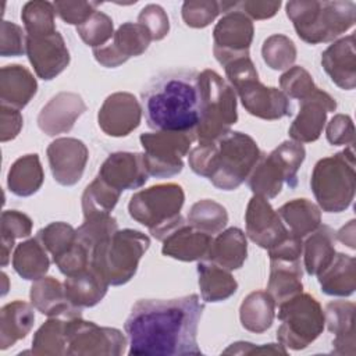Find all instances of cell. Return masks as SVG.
Returning <instances> with one entry per match:
<instances>
[{
  "label": "cell",
  "instance_id": "2e32d148",
  "mask_svg": "<svg viewBox=\"0 0 356 356\" xmlns=\"http://www.w3.org/2000/svg\"><path fill=\"white\" fill-rule=\"evenodd\" d=\"M152 42L149 31L138 22H124L114 32L113 40L93 49L95 60L107 68H115L131 57L143 54Z\"/></svg>",
  "mask_w": 356,
  "mask_h": 356
},
{
  "label": "cell",
  "instance_id": "94428289",
  "mask_svg": "<svg viewBox=\"0 0 356 356\" xmlns=\"http://www.w3.org/2000/svg\"><path fill=\"white\" fill-rule=\"evenodd\" d=\"M1 275H3V278H4V282H7V275L4 274V273H1ZM7 292V285H4V289H3V295Z\"/></svg>",
  "mask_w": 356,
  "mask_h": 356
},
{
  "label": "cell",
  "instance_id": "5b68a950",
  "mask_svg": "<svg viewBox=\"0 0 356 356\" xmlns=\"http://www.w3.org/2000/svg\"><path fill=\"white\" fill-rule=\"evenodd\" d=\"M149 246L150 239L143 232L131 228L117 229L93 248L90 267L108 285H124L134 278Z\"/></svg>",
  "mask_w": 356,
  "mask_h": 356
},
{
  "label": "cell",
  "instance_id": "816d5d0a",
  "mask_svg": "<svg viewBox=\"0 0 356 356\" xmlns=\"http://www.w3.org/2000/svg\"><path fill=\"white\" fill-rule=\"evenodd\" d=\"M138 24L149 31L152 40H161L170 32L168 15L159 4L145 6L138 15Z\"/></svg>",
  "mask_w": 356,
  "mask_h": 356
},
{
  "label": "cell",
  "instance_id": "ba28073f",
  "mask_svg": "<svg viewBox=\"0 0 356 356\" xmlns=\"http://www.w3.org/2000/svg\"><path fill=\"white\" fill-rule=\"evenodd\" d=\"M200 92V120L196 127L199 143L213 142L238 121L236 93L234 88L216 71L204 70L197 76Z\"/></svg>",
  "mask_w": 356,
  "mask_h": 356
},
{
  "label": "cell",
  "instance_id": "484cf974",
  "mask_svg": "<svg viewBox=\"0 0 356 356\" xmlns=\"http://www.w3.org/2000/svg\"><path fill=\"white\" fill-rule=\"evenodd\" d=\"M355 310L353 302L332 300L327 303L324 318L330 332L335 334L332 341V353L355 355Z\"/></svg>",
  "mask_w": 356,
  "mask_h": 356
},
{
  "label": "cell",
  "instance_id": "52a82bcc",
  "mask_svg": "<svg viewBox=\"0 0 356 356\" xmlns=\"http://www.w3.org/2000/svg\"><path fill=\"white\" fill-rule=\"evenodd\" d=\"M184 202L185 193L181 185L157 184L134 193L128 211L136 222L147 227L156 239L163 241L174 228L185 222L179 213Z\"/></svg>",
  "mask_w": 356,
  "mask_h": 356
},
{
  "label": "cell",
  "instance_id": "d6a6232c",
  "mask_svg": "<svg viewBox=\"0 0 356 356\" xmlns=\"http://www.w3.org/2000/svg\"><path fill=\"white\" fill-rule=\"evenodd\" d=\"M108 284L92 267L85 271L67 277L64 289L68 300L76 307H93L107 293Z\"/></svg>",
  "mask_w": 356,
  "mask_h": 356
},
{
  "label": "cell",
  "instance_id": "d6986e66",
  "mask_svg": "<svg viewBox=\"0 0 356 356\" xmlns=\"http://www.w3.org/2000/svg\"><path fill=\"white\" fill-rule=\"evenodd\" d=\"M335 108V99L320 88L306 99L299 100V113L288 129L291 139L299 143L317 140L325 125L327 114Z\"/></svg>",
  "mask_w": 356,
  "mask_h": 356
},
{
  "label": "cell",
  "instance_id": "b9f144b4",
  "mask_svg": "<svg viewBox=\"0 0 356 356\" xmlns=\"http://www.w3.org/2000/svg\"><path fill=\"white\" fill-rule=\"evenodd\" d=\"M32 232V220L18 210H4L1 213L0 234H1V266L6 267L10 261L11 249L18 238H26Z\"/></svg>",
  "mask_w": 356,
  "mask_h": 356
},
{
  "label": "cell",
  "instance_id": "f6af8a7d",
  "mask_svg": "<svg viewBox=\"0 0 356 356\" xmlns=\"http://www.w3.org/2000/svg\"><path fill=\"white\" fill-rule=\"evenodd\" d=\"M117 229V220L111 214H93L85 217L82 225L76 228V239L85 245L92 254L93 248Z\"/></svg>",
  "mask_w": 356,
  "mask_h": 356
},
{
  "label": "cell",
  "instance_id": "11a10c76",
  "mask_svg": "<svg viewBox=\"0 0 356 356\" xmlns=\"http://www.w3.org/2000/svg\"><path fill=\"white\" fill-rule=\"evenodd\" d=\"M325 136L331 145L352 146L355 142V125L352 118L346 114H335L327 124Z\"/></svg>",
  "mask_w": 356,
  "mask_h": 356
},
{
  "label": "cell",
  "instance_id": "74e56055",
  "mask_svg": "<svg viewBox=\"0 0 356 356\" xmlns=\"http://www.w3.org/2000/svg\"><path fill=\"white\" fill-rule=\"evenodd\" d=\"M13 267L24 280L36 281L44 277L50 267L46 248L38 238L18 243L13 253Z\"/></svg>",
  "mask_w": 356,
  "mask_h": 356
},
{
  "label": "cell",
  "instance_id": "7402d4cb",
  "mask_svg": "<svg viewBox=\"0 0 356 356\" xmlns=\"http://www.w3.org/2000/svg\"><path fill=\"white\" fill-rule=\"evenodd\" d=\"M85 111L86 104L78 93L60 92L42 107L38 115V127L49 136L67 134Z\"/></svg>",
  "mask_w": 356,
  "mask_h": 356
},
{
  "label": "cell",
  "instance_id": "d4e9b609",
  "mask_svg": "<svg viewBox=\"0 0 356 356\" xmlns=\"http://www.w3.org/2000/svg\"><path fill=\"white\" fill-rule=\"evenodd\" d=\"M32 306L47 317H78L82 316V309L74 306L61 284L54 277H42L36 280L29 292Z\"/></svg>",
  "mask_w": 356,
  "mask_h": 356
},
{
  "label": "cell",
  "instance_id": "30bf717a",
  "mask_svg": "<svg viewBox=\"0 0 356 356\" xmlns=\"http://www.w3.org/2000/svg\"><path fill=\"white\" fill-rule=\"evenodd\" d=\"M277 339L285 348L300 350L314 342L324 330L325 318L318 300L310 293H298L278 303Z\"/></svg>",
  "mask_w": 356,
  "mask_h": 356
},
{
  "label": "cell",
  "instance_id": "83f0119b",
  "mask_svg": "<svg viewBox=\"0 0 356 356\" xmlns=\"http://www.w3.org/2000/svg\"><path fill=\"white\" fill-rule=\"evenodd\" d=\"M248 257V241L242 229L231 227L218 232L213 239L206 260L216 263L225 270H238Z\"/></svg>",
  "mask_w": 356,
  "mask_h": 356
},
{
  "label": "cell",
  "instance_id": "8fae6325",
  "mask_svg": "<svg viewBox=\"0 0 356 356\" xmlns=\"http://www.w3.org/2000/svg\"><path fill=\"white\" fill-rule=\"evenodd\" d=\"M140 145L149 175L170 178L184 168V156L196 140V131H156L142 134Z\"/></svg>",
  "mask_w": 356,
  "mask_h": 356
},
{
  "label": "cell",
  "instance_id": "ac0fdd59",
  "mask_svg": "<svg viewBox=\"0 0 356 356\" xmlns=\"http://www.w3.org/2000/svg\"><path fill=\"white\" fill-rule=\"evenodd\" d=\"M142 104L129 92H115L106 97L99 113L100 129L114 138L129 135L140 124Z\"/></svg>",
  "mask_w": 356,
  "mask_h": 356
},
{
  "label": "cell",
  "instance_id": "4dcf8cb0",
  "mask_svg": "<svg viewBox=\"0 0 356 356\" xmlns=\"http://www.w3.org/2000/svg\"><path fill=\"white\" fill-rule=\"evenodd\" d=\"M303 291L300 260L270 259V278L267 292L275 303H281Z\"/></svg>",
  "mask_w": 356,
  "mask_h": 356
},
{
  "label": "cell",
  "instance_id": "44dd1931",
  "mask_svg": "<svg viewBox=\"0 0 356 356\" xmlns=\"http://www.w3.org/2000/svg\"><path fill=\"white\" fill-rule=\"evenodd\" d=\"M97 177L114 189L122 192L145 185L149 172L143 153L115 152L103 161Z\"/></svg>",
  "mask_w": 356,
  "mask_h": 356
},
{
  "label": "cell",
  "instance_id": "7c38bea8",
  "mask_svg": "<svg viewBox=\"0 0 356 356\" xmlns=\"http://www.w3.org/2000/svg\"><path fill=\"white\" fill-rule=\"evenodd\" d=\"M220 10L224 15L213 31V54L225 67L239 57L249 56L254 28L252 19L236 8V1H222L220 3Z\"/></svg>",
  "mask_w": 356,
  "mask_h": 356
},
{
  "label": "cell",
  "instance_id": "91938a15",
  "mask_svg": "<svg viewBox=\"0 0 356 356\" xmlns=\"http://www.w3.org/2000/svg\"><path fill=\"white\" fill-rule=\"evenodd\" d=\"M337 239L349 246L350 249H355V220H350L348 225L342 227L337 234Z\"/></svg>",
  "mask_w": 356,
  "mask_h": 356
},
{
  "label": "cell",
  "instance_id": "8d00e7d4",
  "mask_svg": "<svg viewBox=\"0 0 356 356\" xmlns=\"http://www.w3.org/2000/svg\"><path fill=\"white\" fill-rule=\"evenodd\" d=\"M278 216L291 234L305 238L321 225V210L309 199H293L278 209Z\"/></svg>",
  "mask_w": 356,
  "mask_h": 356
},
{
  "label": "cell",
  "instance_id": "f907efd6",
  "mask_svg": "<svg viewBox=\"0 0 356 356\" xmlns=\"http://www.w3.org/2000/svg\"><path fill=\"white\" fill-rule=\"evenodd\" d=\"M53 261L65 277H71L90 267V252L76 239L68 250L54 257Z\"/></svg>",
  "mask_w": 356,
  "mask_h": 356
},
{
  "label": "cell",
  "instance_id": "ee69618b",
  "mask_svg": "<svg viewBox=\"0 0 356 356\" xmlns=\"http://www.w3.org/2000/svg\"><path fill=\"white\" fill-rule=\"evenodd\" d=\"M261 56L271 70H288L296 60V46L288 36L275 33L263 42Z\"/></svg>",
  "mask_w": 356,
  "mask_h": 356
},
{
  "label": "cell",
  "instance_id": "680465c9",
  "mask_svg": "<svg viewBox=\"0 0 356 356\" xmlns=\"http://www.w3.org/2000/svg\"><path fill=\"white\" fill-rule=\"evenodd\" d=\"M222 353H235V355H253V353H281L286 355V349L282 345L266 343L256 346L250 342H235L231 343Z\"/></svg>",
  "mask_w": 356,
  "mask_h": 356
},
{
  "label": "cell",
  "instance_id": "836d02e7",
  "mask_svg": "<svg viewBox=\"0 0 356 356\" xmlns=\"http://www.w3.org/2000/svg\"><path fill=\"white\" fill-rule=\"evenodd\" d=\"M275 300L267 291H253L241 303L239 320L245 330L263 334L274 321Z\"/></svg>",
  "mask_w": 356,
  "mask_h": 356
},
{
  "label": "cell",
  "instance_id": "8992f818",
  "mask_svg": "<svg viewBox=\"0 0 356 356\" xmlns=\"http://www.w3.org/2000/svg\"><path fill=\"white\" fill-rule=\"evenodd\" d=\"M310 186L320 210L345 211L352 204L356 191L353 147L320 159L313 168Z\"/></svg>",
  "mask_w": 356,
  "mask_h": 356
},
{
  "label": "cell",
  "instance_id": "cb8c5ba5",
  "mask_svg": "<svg viewBox=\"0 0 356 356\" xmlns=\"http://www.w3.org/2000/svg\"><path fill=\"white\" fill-rule=\"evenodd\" d=\"M161 242V253L164 256L181 261H196L206 257L213 238L185 221L174 228Z\"/></svg>",
  "mask_w": 356,
  "mask_h": 356
},
{
  "label": "cell",
  "instance_id": "ffe728a7",
  "mask_svg": "<svg viewBox=\"0 0 356 356\" xmlns=\"http://www.w3.org/2000/svg\"><path fill=\"white\" fill-rule=\"evenodd\" d=\"M26 56L35 74L51 81L70 64V51L60 32L43 36H26Z\"/></svg>",
  "mask_w": 356,
  "mask_h": 356
},
{
  "label": "cell",
  "instance_id": "f546056e",
  "mask_svg": "<svg viewBox=\"0 0 356 356\" xmlns=\"http://www.w3.org/2000/svg\"><path fill=\"white\" fill-rule=\"evenodd\" d=\"M35 323L32 306L24 300H14L0 310V349L6 350L25 338Z\"/></svg>",
  "mask_w": 356,
  "mask_h": 356
},
{
  "label": "cell",
  "instance_id": "4316f807",
  "mask_svg": "<svg viewBox=\"0 0 356 356\" xmlns=\"http://www.w3.org/2000/svg\"><path fill=\"white\" fill-rule=\"evenodd\" d=\"M38 92V82L32 72L19 64L4 65L0 71L1 104L24 108Z\"/></svg>",
  "mask_w": 356,
  "mask_h": 356
},
{
  "label": "cell",
  "instance_id": "6da1fadb",
  "mask_svg": "<svg viewBox=\"0 0 356 356\" xmlns=\"http://www.w3.org/2000/svg\"><path fill=\"white\" fill-rule=\"evenodd\" d=\"M204 310L199 295L174 299H139L125 320L128 355L186 356L202 355L197 327Z\"/></svg>",
  "mask_w": 356,
  "mask_h": 356
},
{
  "label": "cell",
  "instance_id": "7bdbcfd3",
  "mask_svg": "<svg viewBox=\"0 0 356 356\" xmlns=\"http://www.w3.org/2000/svg\"><path fill=\"white\" fill-rule=\"evenodd\" d=\"M56 10L53 3L33 0L24 4L21 19L25 26L26 36H43L56 32L54 22Z\"/></svg>",
  "mask_w": 356,
  "mask_h": 356
},
{
  "label": "cell",
  "instance_id": "e575fe53",
  "mask_svg": "<svg viewBox=\"0 0 356 356\" xmlns=\"http://www.w3.org/2000/svg\"><path fill=\"white\" fill-rule=\"evenodd\" d=\"M303 263L309 275L321 273L335 256V232L328 225H320L303 242Z\"/></svg>",
  "mask_w": 356,
  "mask_h": 356
},
{
  "label": "cell",
  "instance_id": "d590c367",
  "mask_svg": "<svg viewBox=\"0 0 356 356\" xmlns=\"http://www.w3.org/2000/svg\"><path fill=\"white\" fill-rule=\"evenodd\" d=\"M44 179V172L36 153L25 154L17 159L7 174L8 189L21 197L36 193Z\"/></svg>",
  "mask_w": 356,
  "mask_h": 356
},
{
  "label": "cell",
  "instance_id": "c3c4849f",
  "mask_svg": "<svg viewBox=\"0 0 356 356\" xmlns=\"http://www.w3.org/2000/svg\"><path fill=\"white\" fill-rule=\"evenodd\" d=\"M281 90L289 99H306L310 96L318 86H316L313 76L309 71L300 65H292L280 76Z\"/></svg>",
  "mask_w": 356,
  "mask_h": 356
},
{
  "label": "cell",
  "instance_id": "277c9868",
  "mask_svg": "<svg viewBox=\"0 0 356 356\" xmlns=\"http://www.w3.org/2000/svg\"><path fill=\"white\" fill-rule=\"evenodd\" d=\"M285 10L296 35L309 44L332 42L356 21V4L350 0H292Z\"/></svg>",
  "mask_w": 356,
  "mask_h": 356
},
{
  "label": "cell",
  "instance_id": "7dc6e473",
  "mask_svg": "<svg viewBox=\"0 0 356 356\" xmlns=\"http://www.w3.org/2000/svg\"><path fill=\"white\" fill-rule=\"evenodd\" d=\"M76 33L88 46L96 49L104 46L114 36V24L107 14L96 11L88 21L76 26Z\"/></svg>",
  "mask_w": 356,
  "mask_h": 356
},
{
  "label": "cell",
  "instance_id": "7a4b0ae2",
  "mask_svg": "<svg viewBox=\"0 0 356 356\" xmlns=\"http://www.w3.org/2000/svg\"><path fill=\"white\" fill-rule=\"evenodd\" d=\"M199 72L172 70L154 76L142 92V111L156 131H196L200 120Z\"/></svg>",
  "mask_w": 356,
  "mask_h": 356
},
{
  "label": "cell",
  "instance_id": "9c48e42d",
  "mask_svg": "<svg viewBox=\"0 0 356 356\" xmlns=\"http://www.w3.org/2000/svg\"><path fill=\"white\" fill-rule=\"evenodd\" d=\"M305 156L303 145L295 140H285L270 154H263L248 177V185L253 195L273 199L281 192L284 184L295 188L298 185V170Z\"/></svg>",
  "mask_w": 356,
  "mask_h": 356
},
{
  "label": "cell",
  "instance_id": "5bb4252c",
  "mask_svg": "<svg viewBox=\"0 0 356 356\" xmlns=\"http://www.w3.org/2000/svg\"><path fill=\"white\" fill-rule=\"evenodd\" d=\"M232 88L245 110L257 118L274 121L292 115L289 97L281 89L263 85L257 74L242 79Z\"/></svg>",
  "mask_w": 356,
  "mask_h": 356
},
{
  "label": "cell",
  "instance_id": "e0dca14e",
  "mask_svg": "<svg viewBox=\"0 0 356 356\" xmlns=\"http://www.w3.org/2000/svg\"><path fill=\"white\" fill-rule=\"evenodd\" d=\"M47 160L56 182L72 186L82 178L89 150L76 138H57L47 146Z\"/></svg>",
  "mask_w": 356,
  "mask_h": 356
},
{
  "label": "cell",
  "instance_id": "9a60e30c",
  "mask_svg": "<svg viewBox=\"0 0 356 356\" xmlns=\"http://www.w3.org/2000/svg\"><path fill=\"white\" fill-rule=\"evenodd\" d=\"M245 224L250 241L267 250L281 243L291 234L268 200L260 195L250 197L245 211Z\"/></svg>",
  "mask_w": 356,
  "mask_h": 356
},
{
  "label": "cell",
  "instance_id": "6f0895ef",
  "mask_svg": "<svg viewBox=\"0 0 356 356\" xmlns=\"http://www.w3.org/2000/svg\"><path fill=\"white\" fill-rule=\"evenodd\" d=\"M281 7V1H256L245 0L236 1V8L246 14L250 19H267L277 14Z\"/></svg>",
  "mask_w": 356,
  "mask_h": 356
},
{
  "label": "cell",
  "instance_id": "3957f363",
  "mask_svg": "<svg viewBox=\"0 0 356 356\" xmlns=\"http://www.w3.org/2000/svg\"><path fill=\"white\" fill-rule=\"evenodd\" d=\"M263 153L248 134L229 131L221 138L199 143L188 156L191 170L216 188L234 191L250 175Z\"/></svg>",
  "mask_w": 356,
  "mask_h": 356
},
{
  "label": "cell",
  "instance_id": "1f68e13d",
  "mask_svg": "<svg viewBox=\"0 0 356 356\" xmlns=\"http://www.w3.org/2000/svg\"><path fill=\"white\" fill-rule=\"evenodd\" d=\"M197 277L200 296L204 302L216 303L227 300L238 289V282L231 271L209 260L199 261Z\"/></svg>",
  "mask_w": 356,
  "mask_h": 356
},
{
  "label": "cell",
  "instance_id": "681fc988",
  "mask_svg": "<svg viewBox=\"0 0 356 356\" xmlns=\"http://www.w3.org/2000/svg\"><path fill=\"white\" fill-rule=\"evenodd\" d=\"M220 13V3L213 0H191L182 4V19L191 28L209 26Z\"/></svg>",
  "mask_w": 356,
  "mask_h": 356
},
{
  "label": "cell",
  "instance_id": "60d3db41",
  "mask_svg": "<svg viewBox=\"0 0 356 356\" xmlns=\"http://www.w3.org/2000/svg\"><path fill=\"white\" fill-rule=\"evenodd\" d=\"M121 192L96 177L83 191L82 211L83 217L93 214H110L120 200Z\"/></svg>",
  "mask_w": 356,
  "mask_h": 356
},
{
  "label": "cell",
  "instance_id": "603a6c76",
  "mask_svg": "<svg viewBox=\"0 0 356 356\" xmlns=\"http://www.w3.org/2000/svg\"><path fill=\"white\" fill-rule=\"evenodd\" d=\"M321 65L331 81L343 90L356 86L355 35L335 40L321 54Z\"/></svg>",
  "mask_w": 356,
  "mask_h": 356
},
{
  "label": "cell",
  "instance_id": "ab89813d",
  "mask_svg": "<svg viewBox=\"0 0 356 356\" xmlns=\"http://www.w3.org/2000/svg\"><path fill=\"white\" fill-rule=\"evenodd\" d=\"M228 222L225 207L211 199H202L192 204L188 213V224L209 235L221 232Z\"/></svg>",
  "mask_w": 356,
  "mask_h": 356
},
{
  "label": "cell",
  "instance_id": "f1b7e54d",
  "mask_svg": "<svg viewBox=\"0 0 356 356\" xmlns=\"http://www.w3.org/2000/svg\"><path fill=\"white\" fill-rule=\"evenodd\" d=\"M317 277L325 295L350 296L356 289V260L349 254L335 253L331 263Z\"/></svg>",
  "mask_w": 356,
  "mask_h": 356
},
{
  "label": "cell",
  "instance_id": "bcb514c9",
  "mask_svg": "<svg viewBox=\"0 0 356 356\" xmlns=\"http://www.w3.org/2000/svg\"><path fill=\"white\" fill-rule=\"evenodd\" d=\"M36 238L54 259L68 250L76 242V229L67 222L54 221L40 228Z\"/></svg>",
  "mask_w": 356,
  "mask_h": 356
},
{
  "label": "cell",
  "instance_id": "4fadbf2b",
  "mask_svg": "<svg viewBox=\"0 0 356 356\" xmlns=\"http://www.w3.org/2000/svg\"><path fill=\"white\" fill-rule=\"evenodd\" d=\"M65 334L70 356H120L125 352L127 338L120 330L100 327L82 316L67 318Z\"/></svg>",
  "mask_w": 356,
  "mask_h": 356
},
{
  "label": "cell",
  "instance_id": "db71d44e",
  "mask_svg": "<svg viewBox=\"0 0 356 356\" xmlns=\"http://www.w3.org/2000/svg\"><path fill=\"white\" fill-rule=\"evenodd\" d=\"M26 53V33L14 22H1L0 54L3 57H17Z\"/></svg>",
  "mask_w": 356,
  "mask_h": 356
},
{
  "label": "cell",
  "instance_id": "f35d334b",
  "mask_svg": "<svg viewBox=\"0 0 356 356\" xmlns=\"http://www.w3.org/2000/svg\"><path fill=\"white\" fill-rule=\"evenodd\" d=\"M68 317H50L35 332L32 353L38 356L67 355L65 323Z\"/></svg>",
  "mask_w": 356,
  "mask_h": 356
},
{
  "label": "cell",
  "instance_id": "f5cc1de1",
  "mask_svg": "<svg viewBox=\"0 0 356 356\" xmlns=\"http://www.w3.org/2000/svg\"><path fill=\"white\" fill-rule=\"evenodd\" d=\"M99 1H54L56 14L70 25H82L97 10Z\"/></svg>",
  "mask_w": 356,
  "mask_h": 356
},
{
  "label": "cell",
  "instance_id": "9f6ffc18",
  "mask_svg": "<svg viewBox=\"0 0 356 356\" xmlns=\"http://www.w3.org/2000/svg\"><path fill=\"white\" fill-rule=\"evenodd\" d=\"M22 114L18 108L0 104V140L8 142L19 134L22 128Z\"/></svg>",
  "mask_w": 356,
  "mask_h": 356
}]
</instances>
